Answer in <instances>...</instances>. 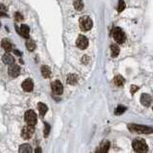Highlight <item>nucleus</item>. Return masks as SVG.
<instances>
[{
	"label": "nucleus",
	"mask_w": 153,
	"mask_h": 153,
	"mask_svg": "<svg viewBox=\"0 0 153 153\" xmlns=\"http://www.w3.org/2000/svg\"><path fill=\"white\" fill-rule=\"evenodd\" d=\"M128 129L133 133H139V134H149L153 133V129L148 126L141 125V124H128Z\"/></svg>",
	"instance_id": "1"
},
{
	"label": "nucleus",
	"mask_w": 153,
	"mask_h": 153,
	"mask_svg": "<svg viewBox=\"0 0 153 153\" xmlns=\"http://www.w3.org/2000/svg\"><path fill=\"white\" fill-rule=\"evenodd\" d=\"M132 146L137 152H146L148 150V146L142 139H135L132 142Z\"/></svg>",
	"instance_id": "2"
},
{
	"label": "nucleus",
	"mask_w": 153,
	"mask_h": 153,
	"mask_svg": "<svg viewBox=\"0 0 153 153\" xmlns=\"http://www.w3.org/2000/svg\"><path fill=\"white\" fill-rule=\"evenodd\" d=\"M79 26L83 31H89L92 27V20L88 16H84L79 19Z\"/></svg>",
	"instance_id": "3"
},
{
	"label": "nucleus",
	"mask_w": 153,
	"mask_h": 153,
	"mask_svg": "<svg viewBox=\"0 0 153 153\" xmlns=\"http://www.w3.org/2000/svg\"><path fill=\"white\" fill-rule=\"evenodd\" d=\"M113 38L118 44H123L125 41V34L119 27L113 29Z\"/></svg>",
	"instance_id": "4"
},
{
	"label": "nucleus",
	"mask_w": 153,
	"mask_h": 153,
	"mask_svg": "<svg viewBox=\"0 0 153 153\" xmlns=\"http://www.w3.org/2000/svg\"><path fill=\"white\" fill-rule=\"evenodd\" d=\"M25 121L27 122V124L29 125H36L37 124V115L35 114L34 111L29 110L25 113Z\"/></svg>",
	"instance_id": "5"
},
{
	"label": "nucleus",
	"mask_w": 153,
	"mask_h": 153,
	"mask_svg": "<svg viewBox=\"0 0 153 153\" xmlns=\"http://www.w3.org/2000/svg\"><path fill=\"white\" fill-rule=\"evenodd\" d=\"M35 132V128H34V125H27L25 127H23L22 131H21V137L24 139V140H28L30 139L33 136Z\"/></svg>",
	"instance_id": "6"
},
{
	"label": "nucleus",
	"mask_w": 153,
	"mask_h": 153,
	"mask_svg": "<svg viewBox=\"0 0 153 153\" xmlns=\"http://www.w3.org/2000/svg\"><path fill=\"white\" fill-rule=\"evenodd\" d=\"M51 90H52L53 94L56 95H61L63 94V92H64V88H63L62 83L58 80L54 81L51 84Z\"/></svg>",
	"instance_id": "7"
},
{
	"label": "nucleus",
	"mask_w": 153,
	"mask_h": 153,
	"mask_svg": "<svg viewBox=\"0 0 153 153\" xmlns=\"http://www.w3.org/2000/svg\"><path fill=\"white\" fill-rule=\"evenodd\" d=\"M76 45L80 49H86L89 45V41L85 36H79L77 41H76Z\"/></svg>",
	"instance_id": "8"
},
{
	"label": "nucleus",
	"mask_w": 153,
	"mask_h": 153,
	"mask_svg": "<svg viewBox=\"0 0 153 153\" xmlns=\"http://www.w3.org/2000/svg\"><path fill=\"white\" fill-rule=\"evenodd\" d=\"M8 72H9L10 76H12V77H16V76H18L19 73H20V68H19V66L16 64L10 65Z\"/></svg>",
	"instance_id": "9"
},
{
	"label": "nucleus",
	"mask_w": 153,
	"mask_h": 153,
	"mask_svg": "<svg viewBox=\"0 0 153 153\" xmlns=\"http://www.w3.org/2000/svg\"><path fill=\"white\" fill-rule=\"evenodd\" d=\"M152 97L148 94H142L141 96V103L145 107H149L151 104Z\"/></svg>",
	"instance_id": "10"
},
{
	"label": "nucleus",
	"mask_w": 153,
	"mask_h": 153,
	"mask_svg": "<svg viewBox=\"0 0 153 153\" xmlns=\"http://www.w3.org/2000/svg\"><path fill=\"white\" fill-rule=\"evenodd\" d=\"M21 87L23 89V91L25 92H31L33 88H34V84L31 79H26V80L23 81V83L21 84Z\"/></svg>",
	"instance_id": "11"
},
{
	"label": "nucleus",
	"mask_w": 153,
	"mask_h": 153,
	"mask_svg": "<svg viewBox=\"0 0 153 153\" xmlns=\"http://www.w3.org/2000/svg\"><path fill=\"white\" fill-rule=\"evenodd\" d=\"M109 147H110V142L108 141H104L102 142L100 145L98 146L97 150L96 152H99V153H106L109 151Z\"/></svg>",
	"instance_id": "12"
},
{
	"label": "nucleus",
	"mask_w": 153,
	"mask_h": 153,
	"mask_svg": "<svg viewBox=\"0 0 153 153\" xmlns=\"http://www.w3.org/2000/svg\"><path fill=\"white\" fill-rule=\"evenodd\" d=\"M2 61L6 65H13V64H15V58L13 57L11 54H8V53H7V54H5V55H3Z\"/></svg>",
	"instance_id": "13"
},
{
	"label": "nucleus",
	"mask_w": 153,
	"mask_h": 153,
	"mask_svg": "<svg viewBox=\"0 0 153 153\" xmlns=\"http://www.w3.org/2000/svg\"><path fill=\"white\" fill-rule=\"evenodd\" d=\"M29 33H30V30L29 27L26 24H22L20 26V35L25 39H29Z\"/></svg>",
	"instance_id": "14"
},
{
	"label": "nucleus",
	"mask_w": 153,
	"mask_h": 153,
	"mask_svg": "<svg viewBox=\"0 0 153 153\" xmlns=\"http://www.w3.org/2000/svg\"><path fill=\"white\" fill-rule=\"evenodd\" d=\"M1 45H2V47L5 49L6 51L7 52H11L13 50V45L7 39H2V42H1Z\"/></svg>",
	"instance_id": "15"
},
{
	"label": "nucleus",
	"mask_w": 153,
	"mask_h": 153,
	"mask_svg": "<svg viewBox=\"0 0 153 153\" xmlns=\"http://www.w3.org/2000/svg\"><path fill=\"white\" fill-rule=\"evenodd\" d=\"M41 71H42V75L44 76V78L50 77V75H51V71H50V68H49L47 66H42V68H41Z\"/></svg>",
	"instance_id": "16"
},
{
	"label": "nucleus",
	"mask_w": 153,
	"mask_h": 153,
	"mask_svg": "<svg viewBox=\"0 0 153 153\" xmlns=\"http://www.w3.org/2000/svg\"><path fill=\"white\" fill-rule=\"evenodd\" d=\"M78 81V77L77 75L75 74H69L68 76V79H66V83L69 85H75Z\"/></svg>",
	"instance_id": "17"
},
{
	"label": "nucleus",
	"mask_w": 153,
	"mask_h": 153,
	"mask_svg": "<svg viewBox=\"0 0 153 153\" xmlns=\"http://www.w3.org/2000/svg\"><path fill=\"white\" fill-rule=\"evenodd\" d=\"M114 83L116 84V86H118V87H122V86L124 85L125 80H124V78L122 77V76L118 75V76H116V77H115Z\"/></svg>",
	"instance_id": "18"
},
{
	"label": "nucleus",
	"mask_w": 153,
	"mask_h": 153,
	"mask_svg": "<svg viewBox=\"0 0 153 153\" xmlns=\"http://www.w3.org/2000/svg\"><path fill=\"white\" fill-rule=\"evenodd\" d=\"M18 151L20 153H30V152H32V148L29 145L24 144V145L19 146V150Z\"/></svg>",
	"instance_id": "19"
},
{
	"label": "nucleus",
	"mask_w": 153,
	"mask_h": 153,
	"mask_svg": "<svg viewBox=\"0 0 153 153\" xmlns=\"http://www.w3.org/2000/svg\"><path fill=\"white\" fill-rule=\"evenodd\" d=\"M38 109H39V114H41L42 116H44L46 113H47V110H48L47 106H46L45 104H44V103H39Z\"/></svg>",
	"instance_id": "20"
},
{
	"label": "nucleus",
	"mask_w": 153,
	"mask_h": 153,
	"mask_svg": "<svg viewBox=\"0 0 153 153\" xmlns=\"http://www.w3.org/2000/svg\"><path fill=\"white\" fill-rule=\"evenodd\" d=\"M26 47L29 51H34L35 48H36V44L34 41H32V39H28L27 42H26Z\"/></svg>",
	"instance_id": "21"
},
{
	"label": "nucleus",
	"mask_w": 153,
	"mask_h": 153,
	"mask_svg": "<svg viewBox=\"0 0 153 153\" xmlns=\"http://www.w3.org/2000/svg\"><path fill=\"white\" fill-rule=\"evenodd\" d=\"M73 6H74V8L77 10V11H81L83 7H84V4H83L82 0H74Z\"/></svg>",
	"instance_id": "22"
},
{
	"label": "nucleus",
	"mask_w": 153,
	"mask_h": 153,
	"mask_svg": "<svg viewBox=\"0 0 153 153\" xmlns=\"http://www.w3.org/2000/svg\"><path fill=\"white\" fill-rule=\"evenodd\" d=\"M111 51H112V56L113 57H117L119 53V47L117 44H112L111 45Z\"/></svg>",
	"instance_id": "23"
},
{
	"label": "nucleus",
	"mask_w": 153,
	"mask_h": 153,
	"mask_svg": "<svg viewBox=\"0 0 153 153\" xmlns=\"http://www.w3.org/2000/svg\"><path fill=\"white\" fill-rule=\"evenodd\" d=\"M125 111H126V107H124V106H118V107H117V109L115 110V114L121 115V114H123Z\"/></svg>",
	"instance_id": "24"
},
{
	"label": "nucleus",
	"mask_w": 153,
	"mask_h": 153,
	"mask_svg": "<svg viewBox=\"0 0 153 153\" xmlns=\"http://www.w3.org/2000/svg\"><path fill=\"white\" fill-rule=\"evenodd\" d=\"M49 132H50V126H49V124L47 123V122H45L44 123V135L45 138L48 137Z\"/></svg>",
	"instance_id": "25"
},
{
	"label": "nucleus",
	"mask_w": 153,
	"mask_h": 153,
	"mask_svg": "<svg viewBox=\"0 0 153 153\" xmlns=\"http://www.w3.org/2000/svg\"><path fill=\"white\" fill-rule=\"evenodd\" d=\"M124 9H125V3H124V1H122V0H119L118 6V11L121 13V12L123 11Z\"/></svg>",
	"instance_id": "26"
},
{
	"label": "nucleus",
	"mask_w": 153,
	"mask_h": 153,
	"mask_svg": "<svg viewBox=\"0 0 153 153\" xmlns=\"http://www.w3.org/2000/svg\"><path fill=\"white\" fill-rule=\"evenodd\" d=\"M15 18H16V21H21L23 19L22 15H20L19 13H16V14H15Z\"/></svg>",
	"instance_id": "27"
},
{
	"label": "nucleus",
	"mask_w": 153,
	"mask_h": 153,
	"mask_svg": "<svg viewBox=\"0 0 153 153\" xmlns=\"http://www.w3.org/2000/svg\"><path fill=\"white\" fill-rule=\"evenodd\" d=\"M138 90H139V88L137 87V86H135V85H132L131 86V92H132V94H134V92H137Z\"/></svg>",
	"instance_id": "28"
},
{
	"label": "nucleus",
	"mask_w": 153,
	"mask_h": 153,
	"mask_svg": "<svg viewBox=\"0 0 153 153\" xmlns=\"http://www.w3.org/2000/svg\"><path fill=\"white\" fill-rule=\"evenodd\" d=\"M35 152H36V153L42 152V149H41V148H39H39H37V149H36V150H35Z\"/></svg>",
	"instance_id": "29"
},
{
	"label": "nucleus",
	"mask_w": 153,
	"mask_h": 153,
	"mask_svg": "<svg viewBox=\"0 0 153 153\" xmlns=\"http://www.w3.org/2000/svg\"><path fill=\"white\" fill-rule=\"evenodd\" d=\"M15 53H16V54H18V56H20V55H21V53H20V52H18V50H15Z\"/></svg>",
	"instance_id": "30"
}]
</instances>
